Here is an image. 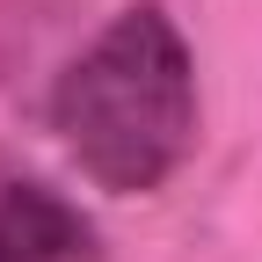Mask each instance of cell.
Wrapping results in <instances>:
<instances>
[{
  "instance_id": "cell-1",
  "label": "cell",
  "mask_w": 262,
  "mask_h": 262,
  "mask_svg": "<svg viewBox=\"0 0 262 262\" xmlns=\"http://www.w3.org/2000/svg\"><path fill=\"white\" fill-rule=\"evenodd\" d=\"M66 153L102 189H160L196 139V66L160 8H131L51 88Z\"/></svg>"
},
{
  "instance_id": "cell-2",
  "label": "cell",
  "mask_w": 262,
  "mask_h": 262,
  "mask_svg": "<svg viewBox=\"0 0 262 262\" xmlns=\"http://www.w3.org/2000/svg\"><path fill=\"white\" fill-rule=\"evenodd\" d=\"M88 255V219L51 196L44 182H8L0 189V262H80Z\"/></svg>"
}]
</instances>
